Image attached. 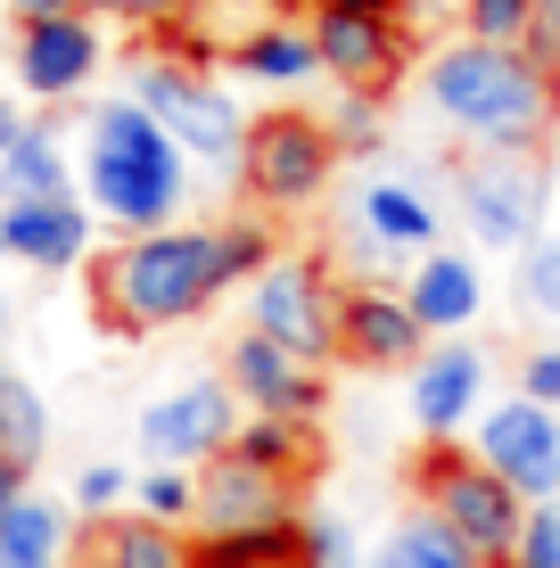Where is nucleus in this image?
Returning a JSON list of instances; mask_svg holds the SVG:
<instances>
[{
	"instance_id": "nucleus-1",
	"label": "nucleus",
	"mask_w": 560,
	"mask_h": 568,
	"mask_svg": "<svg viewBox=\"0 0 560 568\" xmlns=\"http://www.w3.org/2000/svg\"><path fill=\"white\" fill-rule=\"evenodd\" d=\"M420 91H429L437 124L461 132L478 156H544V141H552L560 83H552V74H536L528 50L470 42V33H461V42H446L429 58Z\"/></svg>"
},
{
	"instance_id": "nucleus-2",
	"label": "nucleus",
	"mask_w": 560,
	"mask_h": 568,
	"mask_svg": "<svg viewBox=\"0 0 560 568\" xmlns=\"http://www.w3.org/2000/svg\"><path fill=\"white\" fill-rule=\"evenodd\" d=\"M223 288H231L223 247H215V231H198V223L141 231V240L108 247V256L91 264V313H100V329H115V338L182 329V322H198Z\"/></svg>"
},
{
	"instance_id": "nucleus-3",
	"label": "nucleus",
	"mask_w": 560,
	"mask_h": 568,
	"mask_svg": "<svg viewBox=\"0 0 560 568\" xmlns=\"http://www.w3.org/2000/svg\"><path fill=\"white\" fill-rule=\"evenodd\" d=\"M83 190L91 214L115 223L124 240L141 231H173L190 206V156L141 100H100L83 115Z\"/></svg>"
},
{
	"instance_id": "nucleus-4",
	"label": "nucleus",
	"mask_w": 560,
	"mask_h": 568,
	"mask_svg": "<svg viewBox=\"0 0 560 568\" xmlns=\"http://www.w3.org/2000/svg\"><path fill=\"white\" fill-rule=\"evenodd\" d=\"M413 495H420L429 519H446L454 536L470 544L478 568H503L511 544H519V527H528V503H519L470 445H420V454H413Z\"/></svg>"
},
{
	"instance_id": "nucleus-5",
	"label": "nucleus",
	"mask_w": 560,
	"mask_h": 568,
	"mask_svg": "<svg viewBox=\"0 0 560 568\" xmlns=\"http://www.w3.org/2000/svg\"><path fill=\"white\" fill-rule=\"evenodd\" d=\"M124 100H141L173 132V149L198 156V165H240L247 124H256V115H240V100H231L206 67H190V58H157V50L132 58V91H124Z\"/></svg>"
},
{
	"instance_id": "nucleus-6",
	"label": "nucleus",
	"mask_w": 560,
	"mask_h": 568,
	"mask_svg": "<svg viewBox=\"0 0 560 568\" xmlns=\"http://www.w3.org/2000/svg\"><path fill=\"white\" fill-rule=\"evenodd\" d=\"M338 297H346V288L330 281L322 256H288V247H281V256L247 281V329L322 371L338 355Z\"/></svg>"
},
{
	"instance_id": "nucleus-7",
	"label": "nucleus",
	"mask_w": 560,
	"mask_h": 568,
	"mask_svg": "<svg viewBox=\"0 0 560 568\" xmlns=\"http://www.w3.org/2000/svg\"><path fill=\"white\" fill-rule=\"evenodd\" d=\"M338 173V141H330V115H305V108H273L247 124L240 149V182L256 206H314Z\"/></svg>"
},
{
	"instance_id": "nucleus-8",
	"label": "nucleus",
	"mask_w": 560,
	"mask_h": 568,
	"mask_svg": "<svg viewBox=\"0 0 560 568\" xmlns=\"http://www.w3.org/2000/svg\"><path fill=\"white\" fill-rule=\"evenodd\" d=\"M544 156H470L461 165V223H470L478 247H511L528 256L544 240Z\"/></svg>"
},
{
	"instance_id": "nucleus-9",
	"label": "nucleus",
	"mask_w": 560,
	"mask_h": 568,
	"mask_svg": "<svg viewBox=\"0 0 560 568\" xmlns=\"http://www.w3.org/2000/svg\"><path fill=\"white\" fill-rule=\"evenodd\" d=\"M470 454L511 486L519 503H560V413L536 396H503L487 404L470 428Z\"/></svg>"
},
{
	"instance_id": "nucleus-10",
	"label": "nucleus",
	"mask_w": 560,
	"mask_h": 568,
	"mask_svg": "<svg viewBox=\"0 0 560 568\" xmlns=\"http://www.w3.org/2000/svg\"><path fill=\"white\" fill-rule=\"evenodd\" d=\"M240 396H231V379H182L173 396H157L141 413V454L149 469H206L231 454V437H240Z\"/></svg>"
},
{
	"instance_id": "nucleus-11",
	"label": "nucleus",
	"mask_w": 560,
	"mask_h": 568,
	"mask_svg": "<svg viewBox=\"0 0 560 568\" xmlns=\"http://www.w3.org/2000/svg\"><path fill=\"white\" fill-rule=\"evenodd\" d=\"M305 33H314L322 50V74L346 83V100H379V91L404 83V17H355V9H314L305 17Z\"/></svg>"
},
{
	"instance_id": "nucleus-12",
	"label": "nucleus",
	"mask_w": 560,
	"mask_h": 568,
	"mask_svg": "<svg viewBox=\"0 0 560 568\" xmlns=\"http://www.w3.org/2000/svg\"><path fill=\"white\" fill-rule=\"evenodd\" d=\"M17 83L33 91V100H83L91 74L108 67V33L91 9L74 17H42V26H17Z\"/></svg>"
},
{
	"instance_id": "nucleus-13",
	"label": "nucleus",
	"mask_w": 560,
	"mask_h": 568,
	"mask_svg": "<svg viewBox=\"0 0 560 568\" xmlns=\"http://www.w3.org/2000/svg\"><path fill=\"white\" fill-rule=\"evenodd\" d=\"M404 404H413V428L429 445H454L461 428H478V413H487V355H478L470 338H437L429 355L413 363Z\"/></svg>"
},
{
	"instance_id": "nucleus-14",
	"label": "nucleus",
	"mask_w": 560,
	"mask_h": 568,
	"mask_svg": "<svg viewBox=\"0 0 560 568\" xmlns=\"http://www.w3.org/2000/svg\"><path fill=\"white\" fill-rule=\"evenodd\" d=\"M223 379H231V396H240L247 413H264V420H322V404H330L322 371L297 363V355L273 346V338H256V329H240V338H231Z\"/></svg>"
},
{
	"instance_id": "nucleus-15",
	"label": "nucleus",
	"mask_w": 560,
	"mask_h": 568,
	"mask_svg": "<svg viewBox=\"0 0 560 568\" xmlns=\"http://www.w3.org/2000/svg\"><path fill=\"white\" fill-rule=\"evenodd\" d=\"M429 329L413 322V305H404V288H379V281H355L338 297V355L355 371H413L429 355Z\"/></svg>"
},
{
	"instance_id": "nucleus-16",
	"label": "nucleus",
	"mask_w": 560,
	"mask_h": 568,
	"mask_svg": "<svg viewBox=\"0 0 560 568\" xmlns=\"http://www.w3.org/2000/svg\"><path fill=\"white\" fill-rule=\"evenodd\" d=\"M288 519H305V511H297V486L264 478L256 462L223 454V462H206V469H198V536H240V527H288Z\"/></svg>"
},
{
	"instance_id": "nucleus-17",
	"label": "nucleus",
	"mask_w": 560,
	"mask_h": 568,
	"mask_svg": "<svg viewBox=\"0 0 560 568\" xmlns=\"http://www.w3.org/2000/svg\"><path fill=\"white\" fill-rule=\"evenodd\" d=\"M0 256H17L26 272H74L91 256V206L83 199L0 206Z\"/></svg>"
},
{
	"instance_id": "nucleus-18",
	"label": "nucleus",
	"mask_w": 560,
	"mask_h": 568,
	"mask_svg": "<svg viewBox=\"0 0 560 568\" xmlns=\"http://www.w3.org/2000/svg\"><path fill=\"white\" fill-rule=\"evenodd\" d=\"M404 305H413V322L429 329V338H461V329L487 313V272L461 256V247H429V256L413 264V281H404Z\"/></svg>"
},
{
	"instance_id": "nucleus-19",
	"label": "nucleus",
	"mask_w": 560,
	"mask_h": 568,
	"mask_svg": "<svg viewBox=\"0 0 560 568\" xmlns=\"http://www.w3.org/2000/svg\"><path fill=\"white\" fill-rule=\"evenodd\" d=\"M355 223H363V240L379 247V256H429L437 247V231H446V214H437V199L420 182H396V173H379V182H363L355 190Z\"/></svg>"
},
{
	"instance_id": "nucleus-20",
	"label": "nucleus",
	"mask_w": 560,
	"mask_h": 568,
	"mask_svg": "<svg viewBox=\"0 0 560 568\" xmlns=\"http://www.w3.org/2000/svg\"><path fill=\"white\" fill-rule=\"evenodd\" d=\"M0 568H83V519L74 503L26 495L0 519Z\"/></svg>"
},
{
	"instance_id": "nucleus-21",
	"label": "nucleus",
	"mask_w": 560,
	"mask_h": 568,
	"mask_svg": "<svg viewBox=\"0 0 560 568\" xmlns=\"http://www.w3.org/2000/svg\"><path fill=\"white\" fill-rule=\"evenodd\" d=\"M42 199H74V165L58 124H26V141L0 156V206H42Z\"/></svg>"
},
{
	"instance_id": "nucleus-22",
	"label": "nucleus",
	"mask_w": 560,
	"mask_h": 568,
	"mask_svg": "<svg viewBox=\"0 0 560 568\" xmlns=\"http://www.w3.org/2000/svg\"><path fill=\"white\" fill-rule=\"evenodd\" d=\"M231 67L247 74V83H273V91H305L322 74V50H314V33L297 26V17H273L264 33H247L240 50H231Z\"/></svg>"
},
{
	"instance_id": "nucleus-23",
	"label": "nucleus",
	"mask_w": 560,
	"mask_h": 568,
	"mask_svg": "<svg viewBox=\"0 0 560 568\" xmlns=\"http://www.w3.org/2000/svg\"><path fill=\"white\" fill-rule=\"evenodd\" d=\"M83 560L91 568H190V536L132 511V519H100V527H91Z\"/></svg>"
},
{
	"instance_id": "nucleus-24",
	"label": "nucleus",
	"mask_w": 560,
	"mask_h": 568,
	"mask_svg": "<svg viewBox=\"0 0 560 568\" xmlns=\"http://www.w3.org/2000/svg\"><path fill=\"white\" fill-rule=\"evenodd\" d=\"M231 454L256 462L264 478H281V486H305L322 469V437H314V420H264V413H247L240 437H231Z\"/></svg>"
},
{
	"instance_id": "nucleus-25",
	"label": "nucleus",
	"mask_w": 560,
	"mask_h": 568,
	"mask_svg": "<svg viewBox=\"0 0 560 568\" xmlns=\"http://www.w3.org/2000/svg\"><path fill=\"white\" fill-rule=\"evenodd\" d=\"M363 568H478V552L454 536L446 519L413 511V519H396L388 536L371 544V560H363Z\"/></svg>"
},
{
	"instance_id": "nucleus-26",
	"label": "nucleus",
	"mask_w": 560,
	"mask_h": 568,
	"mask_svg": "<svg viewBox=\"0 0 560 568\" xmlns=\"http://www.w3.org/2000/svg\"><path fill=\"white\" fill-rule=\"evenodd\" d=\"M42 454H50V404H42V387H26L9 371V379H0V462L33 469Z\"/></svg>"
},
{
	"instance_id": "nucleus-27",
	"label": "nucleus",
	"mask_w": 560,
	"mask_h": 568,
	"mask_svg": "<svg viewBox=\"0 0 560 568\" xmlns=\"http://www.w3.org/2000/svg\"><path fill=\"white\" fill-rule=\"evenodd\" d=\"M132 511L157 519V527L198 519V469H141V478H132Z\"/></svg>"
},
{
	"instance_id": "nucleus-28",
	"label": "nucleus",
	"mask_w": 560,
	"mask_h": 568,
	"mask_svg": "<svg viewBox=\"0 0 560 568\" xmlns=\"http://www.w3.org/2000/svg\"><path fill=\"white\" fill-rule=\"evenodd\" d=\"M215 247H223V281H231V288L256 281V272L281 256V240H273V223H264V214H231V223H215Z\"/></svg>"
},
{
	"instance_id": "nucleus-29",
	"label": "nucleus",
	"mask_w": 560,
	"mask_h": 568,
	"mask_svg": "<svg viewBox=\"0 0 560 568\" xmlns=\"http://www.w3.org/2000/svg\"><path fill=\"white\" fill-rule=\"evenodd\" d=\"M519 305H528L536 322H560V231H544V240L519 256Z\"/></svg>"
},
{
	"instance_id": "nucleus-30",
	"label": "nucleus",
	"mask_w": 560,
	"mask_h": 568,
	"mask_svg": "<svg viewBox=\"0 0 560 568\" xmlns=\"http://www.w3.org/2000/svg\"><path fill=\"white\" fill-rule=\"evenodd\" d=\"M461 33H470V42L519 50L528 42V0H461Z\"/></svg>"
},
{
	"instance_id": "nucleus-31",
	"label": "nucleus",
	"mask_w": 560,
	"mask_h": 568,
	"mask_svg": "<svg viewBox=\"0 0 560 568\" xmlns=\"http://www.w3.org/2000/svg\"><path fill=\"white\" fill-rule=\"evenodd\" d=\"M503 568H560V503H528V527Z\"/></svg>"
},
{
	"instance_id": "nucleus-32",
	"label": "nucleus",
	"mask_w": 560,
	"mask_h": 568,
	"mask_svg": "<svg viewBox=\"0 0 560 568\" xmlns=\"http://www.w3.org/2000/svg\"><path fill=\"white\" fill-rule=\"evenodd\" d=\"M297 536H305V544H297V560H305V568H363V560H355V536H346L338 519L305 511V527H297Z\"/></svg>"
},
{
	"instance_id": "nucleus-33",
	"label": "nucleus",
	"mask_w": 560,
	"mask_h": 568,
	"mask_svg": "<svg viewBox=\"0 0 560 568\" xmlns=\"http://www.w3.org/2000/svg\"><path fill=\"white\" fill-rule=\"evenodd\" d=\"M330 141H338V156H379V149H388V132H379V100H346L330 115Z\"/></svg>"
},
{
	"instance_id": "nucleus-34",
	"label": "nucleus",
	"mask_w": 560,
	"mask_h": 568,
	"mask_svg": "<svg viewBox=\"0 0 560 568\" xmlns=\"http://www.w3.org/2000/svg\"><path fill=\"white\" fill-rule=\"evenodd\" d=\"M124 495H132V478L115 462H83V469H74V511H83V519H108Z\"/></svg>"
},
{
	"instance_id": "nucleus-35",
	"label": "nucleus",
	"mask_w": 560,
	"mask_h": 568,
	"mask_svg": "<svg viewBox=\"0 0 560 568\" xmlns=\"http://www.w3.org/2000/svg\"><path fill=\"white\" fill-rule=\"evenodd\" d=\"M536 58V74H552L560 83V0H528V42H519Z\"/></svg>"
},
{
	"instance_id": "nucleus-36",
	"label": "nucleus",
	"mask_w": 560,
	"mask_h": 568,
	"mask_svg": "<svg viewBox=\"0 0 560 568\" xmlns=\"http://www.w3.org/2000/svg\"><path fill=\"white\" fill-rule=\"evenodd\" d=\"M519 396H536V404H552V413H560V338L528 346V363H519Z\"/></svg>"
},
{
	"instance_id": "nucleus-37",
	"label": "nucleus",
	"mask_w": 560,
	"mask_h": 568,
	"mask_svg": "<svg viewBox=\"0 0 560 568\" xmlns=\"http://www.w3.org/2000/svg\"><path fill=\"white\" fill-rule=\"evenodd\" d=\"M182 9H190V0H91V17H115V26H165V33H173Z\"/></svg>"
},
{
	"instance_id": "nucleus-38",
	"label": "nucleus",
	"mask_w": 560,
	"mask_h": 568,
	"mask_svg": "<svg viewBox=\"0 0 560 568\" xmlns=\"http://www.w3.org/2000/svg\"><path fill=\"white\" fill-rule=\"evenodd\" d=\"M9 9H17V26H42V17H74L91 0H9Z\"/></svg>"
},
{
	"instance_id": "nucleus-39",
	"label": "nucleus",
	"mask_w": 560,
	"mask_h": 568,
	"mask_svg": "<svg viewBox=\"0 0 560 568\" xmlns=\"http://www.w3.org/2000/svg\"><path fill=\"white\" fill-rule=\"evenodd\" d=\"M33 495V469H17V462H0V519L17 511V503Z\"/></svg>"
},
{
	"instance_id": "nucleus-40",
	"label": "nucleus",
	"mask_w": 560,
	"mask_h": 568,
	"mask_svg": "<svg viewBox=\"0 0 560 568\" xmlns=\"http://www.w3.org/2000/svg\"><path fill=\"white\" fill-rule=\"evenodd\" d=\"M26 124H33V115H17V108H9V100H0V156H9V149H17V141H26Z\"/></svg>"
},
{
	"instance_id": "nucleus-41",
	"label": "nucleus",
	"mask_w": 560,
	"mask_h": 568,
	"mask_svg": "<svg viewBox=\"0 0 560 568\" xmlns=\"http://www.w3.org/2000/svg\"><path fill=\"white\" fill-rule=\"evenodd\" d=\"M322 9H355V17H404V0H322Z\"/></svg>"
},
{
	"instance_id": "nucleus-42",
	"label": "nucleus",
	"mask_w": 560,
	"mask_h": 568,
	"mask_svg": "<svg viewBox=\"0 0 560 568\" xmlns=\"http://www.w3.org/2000/svg\"><path fill=\"white\" fill-rule=\"evenodd\" d=\"M273 9H281V17H297V9H322V0H273Z\"/></svg>"
},
{
	"instance_id": "nucleus-43",
	"label": "nucleus",
	"mask_w": 560,
	"mask_h": 568,
	"mask_svg": "<svg viewBox=\"0 0 560 568\" xmlns=\"http://www.w3.org/2000/svg\"><path fill=\"white\" fill-rule=\"evenodd\" d=\"M297 544H305V536H297ZM264 568H305V560H264Z\"/></svg>"
},
{
	"instance_id": "nucleus-44",
	"label": "nucleus",
	"mask_w": 560,
	"mask_h": 568,
	"mask_svg": "<svg viewBox=\"0 0 560 568\" xmlns=\"http://www.w3.org/2000/svg\"><path fill=\"white\" fill-rule=\"evenodd\" d=\"M0 322H9V297H0Z\"/></svg>"
},
{
	"instance_id": "nucleus-45",
	"label": "nucleus",
	"mask_w": 560,
	"mask_h": 568,
	"mask_svg": "<svg viewBox=\"0 0 560 568\" xmlns=\"http://www.w3.org/2000/svg\"><path fill=\"white\" fill-rule=\"evenodd\" d=\"M83 568H91V560H83Z\"/></svg>"
}]
</instances>
